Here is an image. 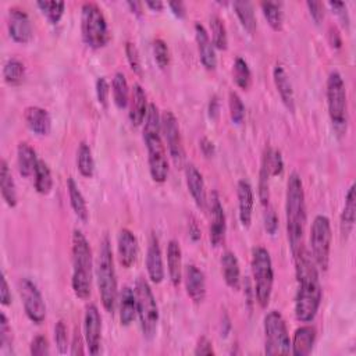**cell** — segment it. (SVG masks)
I'll return each instance as SVG.
<instances>
[{
  "instance_id": "28",
  "label": "cell",
  "mask_w": 356,
  "mask_h": 356,
  "mask_svg": "<svg viewBox=\"0 0 356 356\" xmlns=\"http://www.w3.org/2000/svg\"><path fill=\"white\" fill-rule=\"evenodd\" d=\"M221 273L225 284L231 289H240L241 287V267L236 255L231 251H225L221 256Z\"/></svg>"
},
{
  "instance_id": "30",
  "label": "cell",
  "mask_w": 356,
  "mask_h": 356,
  "mask_svg": "<svg viewBox=\"0 0 356 356\" xmlns=\"http://www.w3.org/2000/svg\"><path fill=\"white\" fill-rule=\"evenodd\" d=\"M0 188H2V198L6 205L10 208H16L19 203L17 187L12 170L5 159L0 162Z\"/></svg>"
},
{
  "instance_id": "52",
  "label": "cell",
  "mask_w": 356,
  "mask_h": 356,
  "mask_svg": "<svg viewBox=\"0 0 356 356\" xmlns=\"http://www.w3.org/2000/svg\"><path fill=\"white\" fill-rule=\"evenodd\" d=\"M329 6L333 9V13L338 17L342 27H345L348 30L349 28V14H348L346 5L344 2H329Z\"/></svg>"
},
{
  "instance_id": "63",
  "label": "cell",
  "mask_w": 356,
  "mask_h": 356,
  "mask_svg": "<svg viewBox=\"0 0 356 356\" xmlns=\"http://www.w3.org/2000/svg\"><path fill=\"white\" fill-rule=\"evenodd\" d=\"M145 6L149 8L152 12H162L164 3L160 2V0H148V2H145Z\"/></svg>"
},
{
  "instance_id": "3",
  "label": "cell",
  "mask_w": 356,
  "mask_h": 356,
  "mask_svg": "<svg viewBox=\"0 0 356 356\" xmlns=\"http://www.w3.org/2000/svg\"><path fill=\"white\" fill-rule=\"evenodd\" d=\"M144 123V141L148 151L149 173L155 183L163 184L168 177V160L167 149L162 140V115L155 103H149Z\"/></svg>"
},
{
  "instance_id": "62",
  "label": "cell",
  "mask_w": 356,
  "mask_h": 356,
  "mask_svg": "<svg viewBox=\"0 0 356 356\" xmlns=\"http://www.w3.org/2000/svg\"><path fill=\"white\" fill-rule=\"evenodd\" d=\"M190 235H191V238H192V241H198V240H201V230H199V227H198V224H197V221L195 220H192L191 223H190Z\"/></svg>"
},
{
  "instance_id": "11",
  "label": "cell",
  "mask_w": 356,
  "mask_h": 356,
  "mask_svg": "<svg viewBox=\"0 0 356 356\" xmlns=\"http://www.w3.org/2000/svg\"><path fill=\"white\" fill-rule=\"evenodd\" d=\"M265 352L266 355H289L291 338L287 323L278 311H270L265 316Z\"/></svg>"
},
{
  "instance_id": "54",
  "label": "cell",
  "mask_w": 356,
  "mask_h": 356,
  "mask_svg": "<svg viewBox=\"0 0 356 356\" xmlns=\"http://www.w3.org/2000/svg\"><path fill=\"white\" fill-rule=\"evenodd\" d=\"M307 6L315 24L320 25L322 21L324 20V5L322 2H311L309 0V2H307Z\"/></svg>"
},
{
  "instance_id": "22",
  "label": "cell",
  "mask_w": 356,
  "mask_h": 356,
  "mask_svg": "<svg viewBox=\"0 0 356 356\" xmlns=\"http://www.w3.org/2000/svg\"><path fill=\"white\" fill-rule=\"evenodd\" d=\"M186 183L187 188L195 201L197 206L201 210H205L208 206V194H206V186L202 173L194 166V164H187L186 166Z\"/></svg>"
},
{
  "instance_id": "6",
  "label": "cell",
  "mask_w": 356,
  "mask_h": 356,
  "mask_svg": "<svg viewBox=\"0 0 356 356\" xmlns=\"http://www.w3.org/2000/svg\"><path fill=\"white\" fill-rule=\"evenodd\" d=\"M326 96L331 124L341 137L346 134L348 130V96L344 78L338 71H331L329 74Z\"/></svg>"
},
{
  "instance_id": "8",
  "label": "cell",
  "mask_w": 356,
  "mask_h": 356,
  "mask_svg": "<svg viewBox=\"0 0 356 356\" xmlns=\"http://www.w3.org/2000/svg\"><path fill=\"white\" fill-rule=\"evenodd\" d=\"M81 34L85 45L91 49H102L110 41L107 20L93 2H87L81 8Z\"/></svg>"
},
{
  "instance_id": "37",
  "label": "cell",
  "mask_w": 356,
  "mask_h": 356,
  "mask_svg": "<svg viewBox=\"0 0 356 356\" xmlns=\"http://www.w3.org/2000/svg\"><path fill=\"white\" fill-rule=\"evenodd\" d=\"M77 168L80 174L85 178H91L95 174V159L92 149L87 142H81L77 151Z\"/></svg>"
},
{
  "instance_id": "13",
  "label": "cell",
  "mask_w": 356,
  "mask_h": 356,
  "mask_svg": "<svg viewBox=\"0 0 356 356\" xmlns=\"http://www.w3.org/2000/svg\"><path fill=\"white\" fill-rule=\"evenodd\" d=\"M162 131L164 134V140L173 163L177 167H183L186 160V151L180 131V124H178L174 113L170 110H164L162 114Z\"/></svg>"
},
{
  "instance_id": "25",
  "label": "cell",
  "mask_w": 356,
  "mask_h": 356,
  "mask_svg": "<svg viewBox=\"0 0 356 356\" xmlns=\"http://www.w3.org/2000/svg\"><path fill=\"white\" fill-rule=\"evenodd\" d=\"M316 342V329L305 324L296 329L291 341V353L295 356H308Z\"/></svg>"
},
{
  "instance_id": "15",
  "label": "cell",
  "mask_w": 356,
  "mask_h": 356,
  "mask_svg": "<svg viewBox=\"0 0 356 356\" xmlns=\"http://www.w3.org/2000/svg\"><path fill=\"white\" fill-rule=\"evenodd\" d=\"M209 212H210V243L213 247H220L224 241L227 223H225V213L220 197L216 191L210 194Z\"/></svg>"
},
{
  "instance_id": "43",
  "label": "cell",
  "mask_w": 356,
  "mask_h": 356,
  "mask_svg": "<svg viewBox=\"0 0 356 356\" xmlns=\"http://www.w3.org/2000/svg\"><path fill=\"white\" fill-rule=\"evenodd\" d=\"M36 6L42 10V13L47 17V20L52 24H57L62 20L66 9L65 2H47V0H45V2L41 0V2L36 3Z\"/></svg>"
},
{
  "instance_id": "51",
  "label": "cell",
  "mask_w": 356,
  "mask_h": 356,
  "mask_svg": "<svg viewBox=\"0 0 356 356\" xmlns=\"http://www.w3.org/2000/svg\"><path fill=\"white\" fill-rule=\"evenodd\" d=\"M30 352L32 356H46L50 353L49 342L45 335H36L30 346Z\"/></svg>"
},
{
  "instance_id": "18",
  "label": "cell",
  "mask_w": 356,
  "mask_h": 356,
  "mask_svg": "<svg viewBox=\"0 0 356 356\" xmlns=\"http://www.w3.org/2000/svg\"><path fill=\"white\" fill-rule=\"evenodd\" d=\"M146 270H148V276L153 284L163 282L166 273H164V265H163V256H162L159 238L155 232L151 234L149 243H148Z\"/></svg>"
},
{
  "instance_id": "26",
  "label": "cell",
  "mask_w": 356,
  "mask_h": 356,
  "mask_svg": "<svg viewBox=\"0 0 356 356\" xmlns=\"http://www.w3.org/2000/svg\"><path fill=\"white\" fill-rule=\"evenodd\" d=\"M167 271L170 281L174 287H178L183 278V251L180 243L171 240L167 244Z\"/></svg>"
},
{
  "instance_id": "56",
  "label": "cell",
  "mask_w": 356,
  "mask_h": 356,
  "mask_svg": "<svg viewBox=\"0 0 356 356\" xmlns=\"http://www.w3.org/2000/svg\"><path fill=\"white\" fill-rule=\"evenodd\" d=\"M12 302H13L12 291H10V287H9L6 274H5V271H3V273H2V284H0V304H2L3 307H10Z\"/></svg>"
},
{
  "instance_id": "40",
  "label": "cell",
  "mask_w": 356,
  "mask_h": 356,
  "mask_svg": "<svg viewBox=\"0 0 356 356\" xmlns=\"http://www.w3.org/2000/svg\"><path fill=\"white\" fill-rule=\"evenodd\" d=\"M25 77V66L19 58H9L3 67V78L9 85H19Z\"/></svg>"
},
{
  "instance_id": "39",
  "label": "cell",
  "mask_w": 356,
  "mask_h": 356,
  "mask_svg": "<svg viewBox=\"0 0 356 356\" xmlns=\"http://www.w3.org/2000/svg\"><path fill=\"white\" fill-rule=\"evenodd\" d=\"M270 177H271V173L267 162V155L265 151L262 157L260 171H259V187H258L259 190L258 195L263 206H269V201H270Z\"/></svg>"
},
{
  "instance_id": "42",
  "label": "cell",
  "mask_w": 356,
  "mask_h": 356,
  "mask_svg": "<svg viewBox=\"0 0 356 356\" xmlns=\"http://www.w3.org/2000/svg\"><path fill=\"white\" fill-rule=\"evenodd\" d=\"M265 19L274 31L282 30V10L281 3L277 2H262L260 3Z\"/></svg>"
},
{
  "instance_id": "34",
  "label": "cell",
  "mask_w": 356,
  "mask_h": 356,
  "mask_svg": "<svg viewBox=\"0 0 356 356\" xmlns=\"http://www.w3.org/2000/svg\"><path fill=\"white\" fill-rule=\"evenodd\" d=\"M232 8L244 30L249 34H254L258 27L254 5L251 2H247V0H236V2L232 3Z\"/></svg>"
},
{
  "instance_id": "59",
  "label": "cell",
  "mask_w": 356,
  "mask_h": 356,
  "mask_svg": "<svg viewBox=\"0 0 356 356\" xmlns=\"http://www.w3.org/2000/svg\"><path fill=\"white\" fill-rule=\"evenodd\" d=\"M329 41L331 43V46L334 49H340L342 45V39H341V34L337 30V27H330L329 30Z\"/></svg>"
},
{
  "instance_id": "20",
  "label": "cell",
  "mask_w": 356,
  "mask_h": 356,
  "mask_svg": "<svg viewBox=\"0 0 356 356\" xmlns=\"http://www.w3.org/2000/svg\"><path fill=\"white\" fill-rule=\"evenodd\" d=\"M186 289L194 304H202L206 298V277L195 265H188L184 271Z\"/></svg>"
},
{
  "instance_id": "50",
  "label": "cell",
  "mask_w": 356,
  "mask_h": 356,
  "mask_svg": "<svg viewBox=\"0 0 356 356\" xmlns=\"http://www.w3.org/2000/svg\"><path fill=\"white\" fill-rule=\"evenodd\" d=\"M109 95H110V85L104 77H99L96 80V98L100 106L104 109L109 107Z\"/></svg>"
},
{
  "instance_id": "2",
  "label": "cell",
  "mask_w": 356,
  "mask_h": 356,
  "mask_svg": "<svg viewBox=\"0 0 356 356\" xmlns=\"http://www.w3.org/2000/svg\"><path fill=\"white\" fill-rule=\"evenodd\" d=\"M285 219L287 236L291 254L295 258L305 249V227H307V202L305 190L298 173H291L287 181L285 194Z\"/></svg>"
},
{
  "instance_id": "32",
  "label": "cell",
  "mask_w": 356,
  "mask_h": 356,
  "mask_svg": "<svg viewBox=\"0 0 356 356\" xmlns=\"http://www.w3.org/2000/svg\"><path fill=\"white\" fill-rule=\"evenodd\" d=\"M39 159L36 155V151L27 142H20L17 146V166H19V173L24 178H30L34 175L36 164Z\"/></svg>"
},
{
  "instance_id": "57",
  "label": "cell",
  "mask_w": 356,
  "mask_h": 356,
  "mask_svg": "<svg viewBox=\"0 0 356 356\" xmlns=\"http://www.w3.org/2000/svg\"><path fill=\"white\" fill-rule=\"evenodd\" d=\"M84 340H82V334L80 331L78 327H76L74 335H73V344H71V355H82L84 353V348H82Z\"/></svg>"
},
{
  "instance_id": "5",
  "label": "cell",
  "mask_w": 356,
  "mask_h": 356,
  "mask_svg": "<svg viewBox=\"0 0 356 356\" xmlns=\"http://www.w3.org/2000/svg\"><path fill=\"white\" fill-rule=\"evenodd\" d=\"M96 280L102 305L107 313L113 315L118 304V287L111 244L107 235L103 236L99 247L96 262Z\"/></svg>"
},
{
  "instance_id": "23",
  "label": "cell",
  "mask_w": 356,
  "mask_h": 356,
  "mask_svg": "<svg viewBox=\"0 0 356 356\" xmlns=\"http://www.w3.org/2000/svg\"><path fill=\"white\" fill-rule=\"evenodd\" d=\"M24 120L28 129L41 137L49 135L52 130V118L46 109L39 106H30L24 111Z\"/></svg>"
},
{
  "instance_id": "33",
  "label": "cell",
  "mask_w": 356,
  "mask_h": 356,
  "mask_svg": "<svg viewBox=\"0 0 356 356\" xmlns=\"http://www.w3.org/2000/svg\"><path fill=\"white\" fill-rule=\"evenodd\" d=\"M67 192H69V198H70V205L71 209L74 212V214L82 221L87 223L89 220V210H88V205L85 201L84 194L81 192L78 184L76 183V180L73 177L67 178Z\"/></svg>"
},
{
  "instance_id": "9",
  "label": "cell",
  "mask_w": 356,
  "mask_h": 356,
  "mask_svg": "<svg viewBox=\"0 0 356 356\" xmlns=\"http://www.w3.org/2000/svg\"><path fill=\"white\" fill-rule=\"evenodd\" d=\"M137 296V315L140 319L142 334L146 340H152L156 335L159 324V308L155 298V293L149 282L140 277L135 282Z\"/></svg>"
},
{
  "instance_id": "4",
  "label": "cell",
  "mask_w": 356,
  "mask_h": 356,
  "mask_svg": "<svg viewBox=\"0 0 356 356\" xmlns=\"http://www.w3.org/2000/svg\"><path fill=\"white\" fill-rule=\"evenodd\" d=\"M73 254V277L71 287L77 298L88 300L92 288L93 260L89 241L81 230H74L71 238Z\"/></svg>"
},
{
  "instance_id": "60",
  "label": "cell",
  "mask_w": 356,
  "mask_h": 356,
  "mask_svg": "<svg viewBox=\"0 0 356 356\" xmlns=\"http://www.w3.org/2000/svg\"><path fill=\"white\" fill-rule=\"evenodd\" d=\"M199 146H201V151L202 153L206 156V157H212L214 155V144L208 140V138H202L201 142H199Z\"/></svg>"
},
{
  "instance_id": "44",
  "label": "cell",
  "mask_w": 356,
  "mask_h": 356,
  "mask_svg": "<svg viewBox=\"0 0 356 356\" xmlns=\"http://www.w3.org/2000/svg\"><path fill=\"white\" fill-rule=\"evenodd\" d=\"M228 107H230V117L234 124H243L245 118V104L241 96L231 91L228 93Z\"/></svg>"
},
{
  "instance_id": "55",
  "label": "cell",
  "mask_w": 356,
  "mask_h": 356,
  "mask_svg": "<svg viewBox=\"0 0 356 356\" xmlns=\"http://www.w3.org/2000/svg\"><path fill=\"white\" fill-rule=\"evenodd\" d=\"M194 353H195L197 356H212V355H214L216 352H214V349H213L212 341H210L208 337L203 335V337H201V338L198 340Z\"/></svg>"
},
{
  "instance_id": "16",
  "label": "cell",
  "mask_w": 356,
  "mask_h": 356,
  "mask_svg": "<svg viewBox=\"0 0 356 356\" xmlns=\"http://www.w3.org/2000/svg\"><path fill=\"white\" fill-rule=\"evenodd\" d=\"M8 27H9V34L14 42L25 45L32 39L34 30H32L31 19L25 10L20 8L9 9Z\"/></svg>"
},
{
  "instance_id": "27",
  "label": "cell",
  "mask_w": 356,
  "mask_h": 356,
  "mask_svg": "<svg viewBox=\"0 0 356 356\" xmlns=\"http://www.w3.org/2000/svg\"><path fill=\"white\" fill-rule=\"evenodd\" d=\"M130 100H131L130 120L134 127H140L141 124H144L146 114H148V109H149L145 89L140 84H134Z\"/></svg>"
},
{
  "instance_id": "45",
  "label": "cell",
  "mask_w": 356,
  "mask_h": 356,
  "mask_svg": "<svg viewBox=\"0 0 356 356\" xmlns=\"http://www.w3.org/2000/svg\"><path fill=\"white\" fill-rule=\"evenodd\" d=\"M126 56H127V62L131 67V70L142 77L144 74V69H142V62H141V56H140V50L137 47V45L134 42H127L126 43Z\"/></svg>"
},
{
  "instance_id": "46",
  "label": "cell",
  "mask_w": 356,
  "mask_h": 356,
  "mask_svg": "<svg viewBox=\"0 0 356 356\" xmlns=\"http://www.w3.org/2000/svg\"><path fill=\"white\" fill-rule=\"evenodd\" d=\"M153 56L155 62L160 69H166L170 65V50L167 43L157 38L153 41Z\"/></svg>"
},
{
  "instance_id": "24",
  "label": "cell",
  "mask_w": 356,
  "mask_h": 356,
  "mask_svg": "<svg viewBox=\"0 0 356 356\" xmlns=\"http://www.w3.org/2000/svg\"><path fill=\"white\" fill-rule=\"evenodd\" d=\"M273 80H274V85L277 88V92L281 98L282 104L287 107L288 111L293 113L295 111V95H293L289 76L281 63H277L274 66Z\"/></svg>"
},
{
  "instance_id": "47",
  "label": "cell",
  "mask_w": 356,
  "mask_h": 356,
  "mask_svg": "<svg viewBox=\"0 0 356 356\" xmlns=\"http://www.w3.org/2000/svg\"><path fill=\"white\" fill-rule=\"evenodd\" d=\"M54 342L58 353H67L69 349V331L63 320H58L54 326Z\"/></svg>"
},
{
  "instance_id": "17",
  "label": "cell",
  "mask_w": 356,
  "mask_h": 356,
  "mask_svg": "<svg viewBox=\"0 0 356 356\" xmlns=\"http://www.w3.org/2000/svg\"><path fill=\"white\" fill-rule=\"evenodd\" d=\"M117 252L118 262L124 267L130 269L135 265L140 254V245L135 234L129 228H122L117 236Z\"/></svg>"
},
{
  "instance_id": "10",
  "label": "cell",
  "mask_w": 356,
  "mask_h": 356,
  "mask_svg": "<svg viewBox=\"0 0 356 356\" xmlns=\"http://www.w3.org/2000/svg\"><path fill=\"white\" fill-rule=\"evenodd\" d=\"M331 223L330 219L324 214H318L311 227V251L312 259L316 263L318 269L326 271L330 265V251H331Z\"/></svg>"
},
{
  "instance_id": "61",
  "label": "cell",
  "mask_w": 356,
  "mask_h": 356,
  "mask_svg": "<svg viewBox=\"0 0 356 356\" xmlns=\"http://www.w3.org/2000/svg\"><path fill=\"white\" fill-rule=\"evenodd\" d=\"M219 110H220L219 98L213 96L210 99V103H209V115H210V118H216L219 115Z\"/></svg>"
},
{
  "instance_id": "58",
  "label": "cell",
  "mask_w": 356,
  "mask_h": 356,
  "mask_svg": "<svg viewBox=\"0 0 356 356\" xmlns=\"http://www.w3.org/2000/svg\"><path fill=\"white\" fill-rule=\"evenodd\" d=\"M168 8L173 12V14L178 19H184L187 16V8L183 2H170Z\"/></svg>"
},
{
  "instance_id": "19",
  "label": "cell",
  "mask_w": 356,
  "mask_h": 356,
  "mask_svg": "<svg viewBox=\"0 0 356 356\" xmlns=\"http://www.w3.org/2000/svg\"><path fill=\"white\" fill-rule=\"evenodd\" d=\"M236 197H238L240 221L244 228H249L254 217L255 194L251 183L247 178H243V180H240L238 184H236Z\"/></svg>"
},
{
  "instance_id": "12",
  "label": "cell",
  "mask_w": 356,
  "mask_h": 356,
  "mask_svg": "<svg viewBox=\"0 0 356 356\" xmlns=\"http://www.w3.org/2000/svg\"><path fill=\"white\" fill-rule=\"evenodd\" d=\"M19 293L27 318L35 324L43 323L46 319V304L38 285L31 278L24 277L19 281Z\"/></svg>"
},
{
  "instance_id": "1",
  "label": "cell",
  "mask_w": 356,
  "mask_h": 356,
  "mask_svg": "<svg viewBox=\"0 0 356 356\" xmlns=\"http://www.w3.org/2000/svg\"><path fill=\"white\" fill-rule=\"evenodd\" d=\"M296 271L295 318L301 323L315 320L323 298V289L319 278V269L307 249L293 258Z\"/></svg>"
},
{
  "instance_id": "36",
  "label": "cell",
  "mask_w": 356,
  "mask_h": 356,
  "mask_svg": "<svg viewBox=\"0 0 356 356\" xmlns=\"http://www.w3.org/2000/svg\"><path fill=\"white\" fill-rule=\"evenodd\" d=\"M111 92H113V102L118 109H126L130 102V89L127 78L123 73H115L113 82H111Z\"/></svg>"
},
{
  "instance_id": "35",
  "label": "cell",
  "mask_w": 356,
  "mask_h": 356,
  "mask_svg": "<svg viewBox=\"0 0 356 356\" xmlns=\"http://www.w3.org/2000/svg\"><path fill=\"white\" fill-rule=\"evenodd\" d=\"M34 180H35V190L41 195H49L53 190V175L52 170L47 166V163L42 159H39L35 173H34Z\"/></svg>"
},
{
  "instance_id": "64",
  "label": "cell",
  "mask_w": 356,
  "mask_h": 356,
  "mask_svg": "<svg viewBox=\"0 0 356 356\" xmlns=\"http://www.w3.org/2000/svg\"><path fill=\"white\" fill-rule=\"evenodd\" d=\"M127 6L130 8V10H131V13L133 14H135V16H141L142 14V3L141 2H133V0H130V2H127Z\"/></svg>"
},
{
  "instance_id": "14",
  "label": "cell",
  "mask_w": 356,
  "mask_h": 356,
  "mask_svg": "<svg viewBox=\"0 0 356 356\" xmlns=\"http://www.w3.org/2000/svg\"><path fill=\"white\" fill-rule=\"evenodd\" d=\"M84 338L91 355H98L102 341V316L96 305L91 304L85 309L84 316Z\"/></svg>"
},
{
  "instance_id": "29",
  "label": "cell",
  "mask_w": 356,
  "mask_h": 356,
  "mask_svg": "<svg viewBox=\"0 0 356 356\" xmlns=\"http://www.w3.org/2000/svg\"><path fill=\"white\" fill-rule=\"evenodd\" d=\"M118 308H120V323L129 327L137 316V296L135 289L126 285L118 295Z\"/></svg>"
},
{
  "instance_id": "7",
  "label": "cell",
  "mask_w": 356,
  "mask_h": 356,
  "mask_svg": "<svg viewBox=\"0 0 356 356\" xmlns=\"http://www.w3.org/2000/svg\"><path fill=\"white\" fill-rule=\"evenodd\" d=\"M251 266L255 282V296L259 307L265 309L270 304L274 284V270L270 252L263 247L254 248Z\"/></svg>"
},
{
  "instance_id": "49",
  "label": "cell",
  "mask_w": 356,
  "mask_h": 356,
  "mask_svg": "<svg viewBox=\"0 0 356 356\" xmlns=\"http://www.w3.org/2000/svg\"><path fill=\"white\" fill-rule=\"evenodd\" d=\"M266 155H267V162H269V167H270L271 177H273V175H280V174H282V170H284V160H282L281 152L277 151V149L266 148Z\"/></svg>"
},
{
  "instance_id": "31",
  "label": "cell",
  "mask_w": 356,
  "mask_h": 356,
  "mask_svg": "<svg viewBox=\"0 0 356 356\" xmlns=\"http://www.w3.org/2000/svg\"><path fill=\"white\" fill-rule=\"evenodd\" d=\"M355 219H356V190H355V184H352L345 195V205L341 213L340 228L344 238H348L349 234L352 232L355 225Z\"/></svg>"
},
{
  "instance_id": "48",
  "label": "cell",
  "mask_w": 356,
  "mask_h": 356,
  "mask_svg": "<svg viewBox=\"0 0 356 356\" xmlns=\"http://www.w3.org/2000/svg\"><path fill=\"white\" fill-rule=\"evenodd\" d=\"M13 344V335H12V327L9 323V319L5 312L0 313V349H6L9 345Z\"/></svg>"
},
{
  "instance_id": "38",
  "label": "cell",
  "mask_w": 356,
  "mask_h": 356,
  "mask_svg": "<svg viewBox=\"0 0 356 356\" xmlns=\"http://www.w3.org/2000/svg\"><path fill=\"white\" fill-rule=\"evenodd\" d=\"M232 78L236 84V87L248 91L252 85V73L249 69V65L247 63L245 58L236 57L234 66H232Z\"/></svg>"
},
{
  "instance_id": "41",
  "label": "cell",
  "mask_w": 356,
  "mask_h": 356,
  "mask_svg": "<svg viewBox=\"0 0 356 356\" xmlns=\"http://www.w3.org/2000/svg\"><path fill=\"white\" fill-rule=\"evenodd\" d=\"M210 30H212V42L216 49L227 50L228 47V35L223 19L217 14L210 17Z\"/></svg>"
},
{
  "instance_id": "21",
  "label": "cell",
  "mask_w": 356,
  "mask_h": 356,
  "mask_svg": "<svg viewBox=\"0 0 356 356\" xmlns=\"http://www.w3.org/2000/svg\"><path fill=\"white\" fill-rule=\"evenodd\" d=\"M195 39H197V46H198L201 63L209 71L216 70V67H217L216 47H214L213 42L210 41L206 28L201 23L195 24Z\"/></svg>"
},
{
  "instance_id": "53",
  "label": "cell",
  "mask_w": 356,
  "mask_h": 356,
  "mask_svg": "<svg viewBox=\"0 0 356 356\" xmlns=\"http://www.w3.org/2000/svg\"><path fill=\"white\" fill-rule=\"evenodd\" d=\"M265 230L270 235H276V232L278 230L277 213L274 212V209H271L269 206H267V209L265 212Z\"/></svg>"
}]
</instances>
